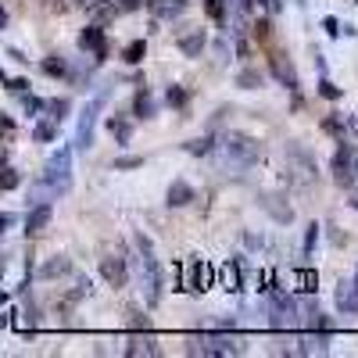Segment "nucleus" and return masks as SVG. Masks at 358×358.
<instances>
[{
  "label": "nucleus",
  "instance_id": "nucleus-11",
  "mask_svg": "<svg viewBox=\"0 0 358 358\" xmlns=\"http://www.w3.org/2000/svg\"><path fill=\"white\" fill-rule=\"evenodd\" d=\"M190 201H197L194 187L187 183V179H176V183L169 187V194H165V204H169V208H187Z\"/></svg>",
  "mask_w": 358,
  "mask_h": 358
},
{
  "label": "nucleus",
  "instance_id": "nucleus-2",
  "mask_svg": "<svg viewBox=\"0 0 358 358\" xmlns=\"http://www.w3.org/2000/svg\"><path fill=\"white\" fill-rule=\"evenodd\" d=\"M136 244H140V283H143V301L147 308H155L162 301V265L155 258V244H151V236L140 233L136 236Z\"/></svg>",
  "mask_w": 358,
  "mask_h": 358
},
{
  "label": "nucleus",
  "instance_id": "nucleus-7",
  "mask_svg": "<svg viewBox=\"0 0 358 358\" xmlns=\"http://www.w3.org/2000/svg\"><path fill=\"white\" fill-rule=\"evenodd\" d=\"M268 312H273V326H294L297 322V301L283 290H273L268 287Z\"/></svg>",
  "mask_w": 358,
  "mask_h": 358
},
{
  "label": "nucleus",
  "instance_id": "nucleus-17",
  "mask_svg": "<svg viewBox=\"0 0 358 358\" xmlns=\"http://www.w3.org/2000/svg\"><path fill=\"white\" fill-rule=\"evenodd\" d=\"M297 344H301V348H297L301 355H326V351H330V337H326V334H319V337H301Z\"/></svg>",
  "mask_w": 358,
  "mask_h": 358
},
{
  "label": "nucleus",
  "instance_id": "nucleus-18",
  "mask_svg": "<svg viewBox=\"0 0 358 358\" xmlns=\"http://www.w3.org/2000/svg\"><path fill=\"white\" fill-rule=\"evenodd\" d=\"M262 208H265V212L273 215L276 222H290V219H294L290 204H287V208H283V204H276V197H273V194H265V197H262Z\"/></svg>",
  "mask_w": 358,
  "mask_h": 358
},
{
  "label": "nucleus",
  "instance_id": "nucleus-36",
  "mask_svg": "<svg viewBox=\"0 0 358 358\" xmlns=\"http://www.w3.org/2000/svg\"><path fill=\"white\" fill-rule=\"evenodd\" d=\"M322 29H326L330 36H341V22H337L334 15H326V18H322Z\"/></svg>",
  "mask_w": 358,
  "mask_h": 358
},
{
  "label": "nucleus",
  "instance_id": "nucleus-14",
  "mask_svg": "<svg viewBox=\"0 0 358 358\" xmlns=\"http://www.w3.org/2000/svg\"><path fill=\"white\" fill-rule=\"evenodd\" d=\"M273 72H276V79H280L287 90H297V72H294V65L287 62L283 54H276V57H273Z\"/></svg>",
  "mask_w": 358,
  "mask_h": 358
},
{
  "label": "nucleus",
  "instance_id": "nucleus-27",
  "mask_svg": "<svg viewBox=\"0 0 358 358\" xmlns=\"http://www.w3.org/2000/svg\"><path fill=\"white\" fill-rule=\"evenodd\" d=\"M212 147H215V140H212V136H194V140H187V143H183V151H187V155H208Z\"/></svg>",
  "mask_w": 358,
  "mask_h": 358
},
{
  "label": "nucleus",
  "instance_id": "nucleus-15",
  "mask_svg": "<svg viewBox=\"0 0 358 358\" xmlns=\"http://www.w3.org/2000/svg\"><path fill=\"white\" fill-rule=\"evenodd\" d=\"M337 308H341L344 315L358 312V294H355V287L344 283V280H341V287H337Z\"/></svg>",
  "mask_w": 358,
  "mask_h": 358
},
{
  "label": "nucleus",
  "instance_id": "nucleus-13",
  "mask_svg": "<svg viewBox=\"0 0 358 358\" xmlns=\"http://www.w3.org/2000/svg\"><path fill=\"white\" fill-rule=\"evenodd\" d=\"M176 43H179V50H183L187 57H201V50H204V33H201V29H190V33H183Z\"/></svg>",
  "mask_w": 358,
  "mask_h": 358
},
{
  "label": "nucleus",
  "instance_id": "nucleus-33",
  "mask_svg": "<svg viewBox=\"0 0 358 358\" xmlns=\"http://www.w3.org/2000/svg\"><path fill=\"white\" fill-rule=\"evenodd\" d=\"M319 94H322L326 101H341V86H334L330 79H322V83H319Z\"/></svg>",
  "mask_w": 358,
  "mask_h": 358
},
{
  "label": "nucleus",
  "instance_id": "nucleus-29",
  "mask_svg": "<svg viewBox=\"0 0 358 358\" xmlns=\"http://www.w3.org/2000/svg\"><path fill=\"white\" fill-rule=\"evenodd\" d=\"M33 136H36L40 143H50V140L57 136V122H54V118H47V122H40V126L33 129Z\"/></svg>",
  "mask_w": 358,
  "mask_h": 358
},
{
  "label": "nucleus",
  "instance_id": "nucleus-3",
  "mask_svg": "<svg viewBox=\"0 0 358 358\" xmlns=\"http://www.w3.org/2000/svg\"><path fill=\"white\" fill-rule=\"evenodd\" d=\"M176 290H190V294H201L212 287V276H215V268L208 265L201 255H190L183 265H176Z\"/></svg>",
  "mask_w": 358,
  "mask_h": 358
},
{
  "label": "nucleus",
  "instance_id": "nucleus-25",
  "mask_svg": "<svg viewBox=\"0 0 358 358\" xmlns=\"http://www.w3.org/2000/svg\"><path fill=\"white\" fill-rule=\"evenodd\" d=\"M43 108H47V118H54V122H65L72 104H69V97H57V101H47Z\"/></svg>",
  "mask_w": 358,
  "mask_h": 358
},
{
  "label": "nucleus",
  "instance_id": "nucleus-35",
  "mask_svg": "<svg viewBox=\"0 0 358 358\" xmlns=\"http://www.w3.org/2000/svg\"><path fill=\"white\" fill-rule=\"evenodd\" d=\"M315 241H319V226L312 222V226H308V233H305V258H312V248H315Z\"/></svg>",
  "mask_w": 358,
  "mask_h": 358
},
{
  "label": "nucleus",
  "instance_id": "nucleus-40",
  "mask_svg": "<svg viewBox=\"0 0 358 358\" xmlns=\"http://www.w3.org/2000/svg\"><path fill=\"white\" fill-rule=\"evenodd\" d=\"M255 36H258V40L268 36V22H258V25H255Z\"/></svg>",
  "mask_w": 358,
  "mask_h": 358
},
{
  "label": "nucleus",
  "instance_id": "nucleus-32",
  "mask_svg": "<svg viewBox=\"0 0 358 358\" xmlns=\"http://www.w3.org/2000/svg\"><path fill=\"white\" fill-rule=\"evenodd\" d=\"M322 129L344 140V118H341V115H330V118H326V122H322Z\"/></svg>",
  "mask_w": 358,
  "mask_h": 358
},
{
  "label": "nucleus",
  "instance_id": "nucleus-12",
  "mask_svg": "<svg viewBox=\"0 0 358 358\" xmlns=\"http://www.w3.org/2000/svg\"><path fill=\"white\" fill-rule=\"evenodd\" d=\"M101 276H104L111 287H126V280H129L126 262H122V258H101Z\"/></svg>",
  "mask_w": 358,
  "mask_h": 358
},
{
  "label": "nucleus",
  "instance_id": "nucleus-46",
  "mask_svg": "<svg viewBox=\"0 0 358 358\" xmlns=\"http://www.w3.org/2000/svg\"><path fill=\"white\" fill-rule=\"evenodd\" d=\"M0 83H8V76H4V72H0Z\"/></svg>",
  "mask_w": 358,
  "mask_h": 358
},
{
  "label": "nucleus",
  "instance_id": "nucleus-42",
  "mask_svg": "<svg viewBox=\"0 0 358 358\" xmlns=\"http://www.w3.org/2000/svg\"><path fill=\"white\" fill-rule=\"evenodd\" d=\"M258 4V0H236V11H251Z\"/></svg>",
  "mask_w": 358,
  "mask_h": 358
},
{
  "label": "nucleus",
  "instance_id": "nucleus-4",
  "mask_svg": "<svg viewBox=\"0 0 358 358\" xmlns=\"http://www.w3.org/2000/svg\"><path fill=\"white\" fill-rule=\"evenodd\" d=\"M104 101H108V90H101V94L83 108V115H79V129H76V147H79V151H90V147H94V129H97V115H101Z\"/></svg>",
  "mask_w": 358,
  "mask_h": 358
},
{
  "label": "nucleus",
  "instance_id": "nucleus-16",
  "mask_svg": "<svg viewBox=\"0 0 358 358\" xmlns=\"http://www.w3.org/2000/svg\"><path fill=\"white\" fill-rule=\"evenodd\" d=\"M108 129L115 133L118 143H129V136H133V122H129V118H122V115H108Z\"/></svg>",
  "mask_w": 358,
  "mask_h": 358
},
{
  "label": "nucleus",
  "instance_id": "nucleus-47",
  "mask_svg": "<svg viewBox=\"0 0 358 358\" xmlns=\"http://www.w3.org/2000/svg\"><path fill=\"white\" fill-rule=\"evenodd\" d=\"M351 208H358V197H355V201H351Z\"/></svg>",
  "mask_w": 358,
  "mask_h": 358
},
{
  "label": "nucleus",
  "instance_id": "nucleus-22",
  "mask_svg": "<svg viewBox=\"0 0 358 358\" xmlns=\"http://www.w3.org/2000/svg\"><path fill=\"white\" fill-rule=\"evenodd\" d=\"M69 268H72V262H69L65 255H57L54 262H47V265L40 268V276H43V280H54V276H65Z\"/></svg>",
  "mask_w": 358,
  "mask_h": 358
},
{
  "label": "nucleus",
  "instance_id": "nucleus-9",
  "mask_svg": "<svg viewBox=\"0 0 358 358\" xmlns=\"http://www.w3.org/2000/svg\"><path fill=\"white\" fill-rule=\"evenodd\" d=\"M287 162H290V165L297 169L294 176L301 179V183H312V179H315V162L308 158V151H305V147L290 143V147H287Z\"/></svg>",
  "mask_w": 358,
  "mask_h": 358
},
{
  "label": "nucleus",
  "instance_id": "nucleus-10",
  "mask_svg": "<svg viewBox=\"0 0 358 358\" xmlns=\"http://www.w3.org/2000/svg\"><path fill=\"white\" fill-rule=\"evenodd\" d=\"M50 215H54L50 201H40V204H33V212L25 215V236H40V233L50 226Z\"/></svg>",
  "mask_w": 358,
  "mask_h": 358
},
{
  "label": "nucleus",
  "instance_id": "nucleus-37",
  "mask_svg": "<svg viewBox=\"0 0 358 358\" xmlns=\"http://www.w3.org/2000/svg\"><path fill=\"white\" fill-rule=\"evenodd\" d=\"M140 165H143V158H133V155L129 158H115V169H140Z\"/></svg>",
  "mask_w": 358,
  "mask_h": 358
},
{
  "label": "nucleus",
  "instance_id": "nucleus-24",
  "mask_svg": "<svg viewBox=\"0 0 358 358\" xmlns=\"http://www.w3.org/2000/svg\"><path fill=\"white\" fill-rule=\"evenodd\" d=\"M222 287H226L229 294H236V290H241V265H236V262L222 265Z\"/></svg>",
  "mask_w": 358,
  "mask_h": 358
},
{
  "label": "nucleus",
  "instance_id": "nucleus-30",
  "mask_svg": "<svg viewBox=\"0 0 358 358\" xmlns=\"http://www.w3.org/2000/svg\"><path fill=\"white\" fill-rule=\"evenodd\" d=\"M18 183H22V176H18L15 169H8V165L0 169V190H15Z\"/></svg>",
  "mask_w": 358,
  "mask_h": 358
},
{
  "label": "nucleus",
  "instance_id": "nucleus-20",
  "mask_svg": "<svg viewBox=\"0 0 358 358\" xmlns=\"http://www.w3.org/2000/svg\"><path fill=\"white\" fill-rule=\"evenodd\" d=\"M294 287L301 290V294H315V287H319V273H315V268H301V273H294Z\"/></svg>",
  "mask_w": 358,
  "mask_h": 358
},
{
  "label": "nucleus",
  "instance_id": "nucleus-1",
  "mask_svg": "<svg viewBox=\"0 0 358 358\" xmlns=\"http://www.w3.org/2000/svg\"><path fill=\"white\" fill-rule=\"evenodd\" d=\"M69 187H72V147H57V155L43 165L40 187L29 194V201H33V204L57 201L62 194H69Z\"/></svg>",
  "mask_w": 358,
  "mask_h": 358
},
{
  "label": "nucleus",
  "instance_id": "nucleus-23",
  "mask_svg": "<svg viewBox=\"0 0 358 358\" xmlns=\"http://www.w3.org/2000/svg\"><path fill=\"white\" fill-rule=\"evenodd\" d=\"M143 57H147V43H143V40H133V43L122 47V62H126V65H140Z\"/></svg>",
  "mask_w": 358,
  "mask_h": 358
},
{
  "label": "nucleus",
  "instance_id": "nucleus-6",
  "mask_svg": "<svg viewBox=\"0 0 358 358\" xmlns=\"http://www.w3.org/2000/svg\"><path fill=\"white\" fill-rule=\"evenodd\" d=\"M344 147L334 155V179L341 187H355V179H358V151L348 143V140H341Z\"/></svg>",
  "mask_w": 358,
  "mask_h": 358
},
{
  "label": "nucleus",
  "instance_id": "nucleus-21",
  "mask_svg": "<svg viewBox=\"0 0 358 358\" xmlns=\"http://www.w3.org/2000/svg\"><path fill=\"white\" fill-rule=\"evenodd\" d=\"M126 355L129 358H136V355H162V348L151 341V337H147V341H140V337H133L129 344H126Z\"/></svg>",
  "mask_w": 358,
  "mask_h": 358
},
{
  "label": "nucleus",
  "instance_id": "nucleus-41",
  "mask_svg": "<svg viewBox=\"0 0 358 358\" xmlns=\"http://www.w3.org/2000/svg\"><path fill=\"white\" fill-rule=\"evenodd\" d=\"M11 222H15V215H8V212H0V233H4V229H8Z\"/></svg>",
  "mask_w": 358,
  "mask_h": 358
},
{
  "label": "nucleus",
  "instance_id": "nucleus-31",
  "mask_svg": "<svg viewBox=\"0 0 358 358\" xmlns=\"http://www.w3.org/2000/svg\"><path fill=\"white\" fill-rule=\"evenodd\" d=\"M43 72H47V76H65L69 65L62 62V57H43Z\"/></svg>",
  "mask_w": 358,
  "mask_h": 358
},
{
  "label": "nucleus",
  "instance_id": "nucleus-45",
  "mask_svg": "<svg viewBox=\"0 0 358 358\" xmlns=\"http://www.w3.org/2000/svg\"><path fill=\"white\" fill-rule=\"evenodd\" d=\"M351 287H355V294H358V268H355V280H351Z\"/></svg>",
  "mask_w": 358,
  "mask_h": 358
},
{
  "label": "nucleus",
  "instance_id": "nucleus-26",
  "mask_svg": "<svg viewBox=\"0 0 358 358\" xmlns=\"http://www.w3.org/2000/svg\"><path fill=\"white\" fill-rule=\"evenodd\" d=\"M262 83H265V76L258 69H244L241 76H236V86H241V90H258Z\"/></svg>",
  "mask_w": 358,
  "mask_h": 358
},
{
  "label": "nucleus",
  "instance_id": "nucleus-34",
  "mask_svg": "<svg viewBox=\"0 0 358 358\" xmlns=\"http://www.w3.org/2000/svg\"><path fill=\"white\" fill-rule=\"evenodd\" d=\"M115 15H118V8H115V4H97V8H94V18H97V25H101L104 18H115Z\"/></svg>",
  "mask_w": 358,
  "mask_h": 358
},
{
  "label": "nucleus",
  "instance_id": "nucleus-39",
  "mask_svg": "<svg viewBox=\"0 0 358 358\" xmlns=\"http://www.w3.org/2000/svg\"><path fill=\"white\" fill-rule=\"evenodd\" d=\"M40 108H43L40 97H25V111H40Z\"/></svg>",
  "mask_w": 358,
  "mask_h": 358
},
{
  "label": "nucleus",
  "instance_id": "nucleus-43",
  "mask_svg": "<svg viewBox=\"0 0 358 358\" xmlns=\"http://www.w3.org/2000/svg\"><path fill=\"white\" fill-rule=\"evenodd\" d=\"M8 165V151H4V147H0V169H4Z\"/></svg>",
  "mask_w": 358,
  "mask_h": 358
},
{
  "label": "nucleus",
  "instance_id": "nucleus-19",
  "mask_svg": "<svg viewBox=\"0 0 358 358\" xmlns=\"http://www.w3.org/2000/svg\"><path fill=\"white\" fill-rule=\"evenodd\" d=\"M133 115H136V118H155V101H151V94H147V86H143V90H136Z\"/></svg>",
  "mask_w": 358,
  "mask_h": 358
},
{
  "label": "nucleus",
  "instance_id": "nucleus-5",
  "mask_svg": "<svg viewBox=\"0 0 358 358\" xmlns=\"http://www.w3.org/2000/svg\"><path fill=\"white\" fill-rule=\"evenodd\" d=\"M222 155L226 162H236V165H251L258 155H262V143L255 136H244V133H229L222 140Z\"/></svg>",
  "mask_w": 358,
  "mask_h": 358
},
{
  "label": "nucleus",
  "instance_id": "nucleus-38",
  "mask_svg": "<svg viewBox=\"0 0 358 358\" xmlns=\"http://www.w3.org/2000/svg\"><path fill=\"white\" fill-rule=\"evenodd\" d=\"M8 90H15V94H25V90H29V79H8Z\"/></svg>",
  "mask_w": 358,
  "mask_h": 358
},
{
  "label": "nucleus",
  "instance_id": "nucleus-28",
  "mask_svg": "<svg viewBox=\"0 0 358 358\" xmlns=\"http://www.w3.org/2000/svg\"><path fill=\"white\" fill-rule=\"evenodd\" d=\"M165 101H169L172 108H187V101H190V94H187V90H183V86H169V90H165Z\"/></svg>",
  "mask_w": 358,
  "mask_h": 358
},
{
  "label": "nucleus",
  "instance_id": "nucleus-8",
  "mask_svg": "<svg viewBox=\"0 0 358 358\" xmlns=\"http://www.w3.org/2000/svg\"><path fill=\"white\" fill-rule=\"evenodd\" d=\"M79 50L86 54H94V65H101L104 57H108V43H104V29L94 22V25H86L83 33H79Z\"/></svg>",
  "mask_w": 358,
  "mask_h": 358
},
{
  "label": "nucleus",
  "instance_id": "nucleus-44",
  "mask_svg": "<svg viewBox=\"0 0 358 358\" xmlns=\"http://www.w3.org/2000/svg\"><path fill=\"white\" fill-rule=\"evenodd\" d=\"M4 25H8V11H4V8H0V29H4Z\"/></svg>",
  "mask_w": 358,
  "mask_h": 358
}]
</instances>
